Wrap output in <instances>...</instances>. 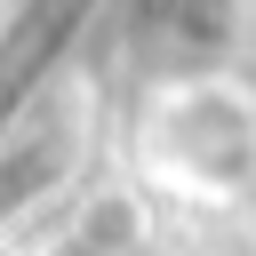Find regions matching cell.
Returning a JSON list of instances; mask_svg holds the SVG:
<instances>
[{
    "mask_svg": "<svg viewBox=\"0 0 256 256\" xmlns=\"http://www.w3.org/2000/svg\"><path fill=\"white\" fill-rule=\"evenodd\" d=\"M152 40L176 72H208L240 48V0H152Z\"/></svg>",
    "mask_w": 256,
    "mask_h": 256,
    "instance_id": "cell-2",
    "label": "cell"
},
{
    "mask_svg": "<svg viewBox=\"0 0 256 256\" xmlns=\"http://www.w3.org/2000/svg\"><path fill=\"white\" fill-rule=\"evenodd\" d=\"M144 160L184 192H240L256 176V104L224 72H176L144 104Z\"/></svg>",
    "mask_w": 256,
    "mask_h": 256,
    "instance_id": "cell-1",
    "label": "cell"
}]
</instances>
